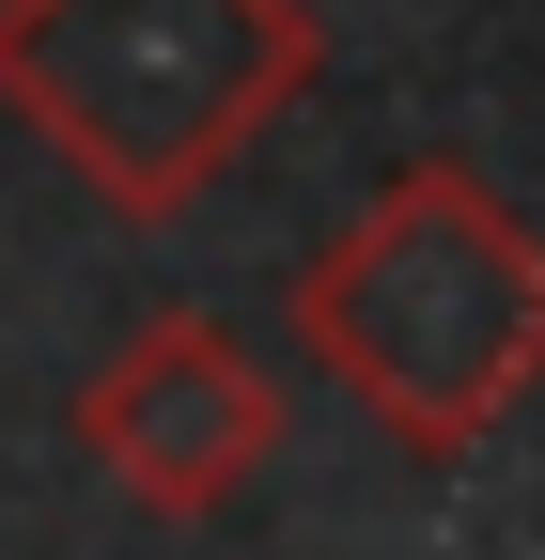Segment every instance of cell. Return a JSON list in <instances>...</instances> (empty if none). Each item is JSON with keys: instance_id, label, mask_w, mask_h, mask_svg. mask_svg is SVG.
I'll use <instances>...</instances> for the list:
<instances>
[{"instance_id": "2", "label": "cell", "mask_w": 545, "mask_h": 560, "mask_svg": "<svg viewBox=\"0 0 545 560\" xmlns=\"http://www.w3.org/2000/svg\"><path fill=\"white\" fill-rule=\"evenodd\" d=\"M312 79V0H0V109L125 219L202 202Z\"/></svg>"}, {"instance_id": "3", "label": "cell", "mask_w": 545, "mask_h": 560, "mask_svg": "<svg viewBox=\"0 0 545 560\" xmlns=\"http://www.w3.org/2000/svg\"><path fill=\"white\" fill-rule=\"evenodd\" d=\"M79 452L141 514H234L281 467V374L250 359L219 312H141L79 374Z\"/></svg>"}, {"instance_id": "1", "label": "cell", "mask_w": 545, "mask_h": 560, "mask_svg": "<svg viewBox=\"0 0 545 560\" xmlns=\"http://www.w3.org/2000/svg\"><path fill=\"white\" fill-rule=\"evenodd\" d=\"M281 327L327 389H359L405 452L452 467L545 389V234L467 156H405L281 280Z\"/></svg>"}]
</instances>
